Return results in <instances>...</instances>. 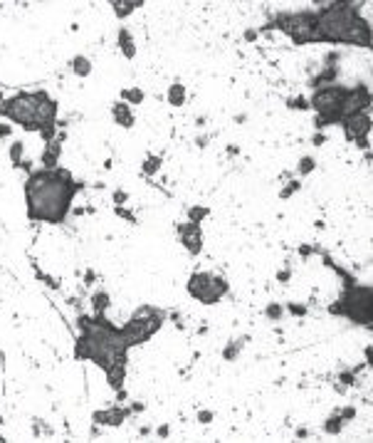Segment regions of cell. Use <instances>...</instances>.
<instances>
[{"label":"cell","mask_w":373,"mask_h":443,"mask_svg":"<svg viewBox=\"0 0 373 443\" xmlns=\"http://www.w3.org/2000/svg\"><path fill=\"white\" fill-rule=\"evenodd\" d=\"M82 188L64 169H42L32 171L25 181L28 218L42 223H62L69 213L74 193Z\"/></svg>","instance_id":"cell-1"},{"label":"cell","mask_w":373,"mask_h":443,"mask_svg":"<svg viewBox=\"0 0 373 443\" xmlns=\"http://www.w3.org/2000/svg\"><path fill=\"white\" fill-rule=\"evenodd\" d=\"M0 114L15 124H20L25 131H40L45 124L57 121V102L47 97L45 89L37 92H18L10 99H3Z\"/></svg>","instance_id":"cell-2"},{"label":"cell","mask_w":373,"mask_h":443,"mask_svg":"<svg viewBox=\"0 0 373 443\" xmlns=\"http://www.w3.org/2000/svg\"><path fill=\"white\" fill-rule=\"evenodd\" d=\"M361 18L356 3H329L316 13V42H344L346 32Z\"/></svg>","instance_id":"cell-3"},{"label":"cell","mask_w":373,"mask_h":443,"mask_svg":"<svg viewBox=\"0 0 373 443\" xmlns=\"http://www.w3.org/2000/svg\"><path fill=\"white\" fill-rule=\"evenodd\" d=\"M282 30L292 37L294 45H307L316 42V13L314 10H304V13H282L277 15L274 23L264 25L262 30Z\"/></svg>","instance_id":"cell-4"},{"label":"cell","mask_w":373,"mask_h":443,"mask_svg":"<svg viewBox=\"0 0 373 443\" xmlns=\"http://www.w3.org/2000/svg\"><path fill=\"white\" fill-rule=\"evenodd\" d=\"M339 305H341V315H346L348 320H353L356 325L371 327V320H373L371 287H358V285L346 287V292H344V297L339 300Z\"/></svg>","instance_id":"cell-5"},{"label":"cell","mask_w":373,"mask_h":443,"mask_svg":"<svg viewBox=\"0 0 373 443\" xmlns=\"http://www.w3.org/2000/svg\"><path fill=\"white\" fill-rule=\"evenodd\" d=\"M188 292L196 300H201L203 305H215L228 292V282H225V277H218L210 272H193L188 280Z\"/></svg>","instance_id":"cell-6"},{"label":"cell","mask_w":373,"mask_h":443,"mask_svg":"<svg viewBox=\"0 0 373 443\" xmlns=\"http://www.w3.org/2000/svg\"><path fill=\"white\" fill-rule=\"evenodd\" d=\"M344 92H346V87H341V85L319 87L312 94V99H309V107L316 109V117H329V114L339 117V104L344 99ZM339 121H341V117H339Z\"/></svg>","instance_id":"cell-7"},{"label":"cell","mask_w":373,"mask_h":443,"mask_svg":"<svg viewBox=\"0 0 373 443\" xmlns=\"http://www.w3.org/2000/svg\"><path fill=\"white\" fill-rule=\"evenodd\" d=\"M371 107V92L366 85H358V87H351L344 92V99L339 104V117H353V114H361ZM341 124V121H339Z\"/></svg>","instance_id":"cell-8"},{"label":"cell","mask_w":373,"mask_h":443,"mask_svg":"<svg viewBox=\"0 0 373 443\" xmlns=\"http://www.w3.org/2000/svg\"><path fill=\"white\" fill-rule=\"evenodd\" d=\"M341 126H344V134L348 141H361V139H366L368 131H371V117H368L366 112H361V114L341 119Z\"/></svg>","instance_id":"cell-9"},{"label":"cell","mask_w":373,"mask_h":443,"mask_svg":"<svg viewBox=\"0 0 373 443\" xmlns=\"http://www.w3.org/2000/svg\"><path fill=\"white\" fill-rule=\"evenodd\" d=\"M178 233H180V243L183 248L191 253V255H198L203 250V231H201V223H178Z\"/></svg>","instance_id":"cell-10"},{"label":"cell","mask_w":373,"mask_h":443,"mask_svg":"<svg viewBox=\"0 0 373 443\" xmlns=\"http://www.w3.org/2000/svg\"><path fill=\"white\" fill-rule=\"evenodd\" d=\"M344 45H358V47H368L371 45V28H368V23L363 18H358L351 25V30L346 32L344 37Z\"/></svg>","instance_id":"cell-11"},{"label":"cell","mask_w":373,"mask_h":443,"mask_svg":"<svg viewBox=\"0 0 373 443\" xmlns=\"http://www.w3.org/2000/svg\"><path fill=\"white\" fill-rule=\"evenodd\" d=\"M129 414H131L129 409L114 406V409H107V411H94L91 421H94V423H102V426H121Z\"/></svg>","instance_id":"cell-12"},{"label":"cell","mask_w":373,"mask_h":443,"mask_svg":"<svg viewBox=\"0 0 373 443\" xmlns=\"http://www.w3.org/2000/svg\"><path fill=\"white\" fill-rule=\"evenodd\" d=\"M112 117L119 126H124V129H131L134 126V114H131V109H129V104L126 102H116L114 107H112Z\"/></svg>","instance_id":"cell-13"},{"label":"cell","mask_w":373,"mask_h":443,"mask_svg":"<svg viewBox=\"0 0 373 443\" xmlns=\"http://www.w3.org/2000/svg\"><path fill=\"white\" fill-rule=\"evenodd\" d=\"M107 372V382H109V386L112 389H121V384H124V379H126V361H114L109 369H104Z\"/></svg>","instance_id":"cell-14"},{"label":"cell","mask_w":373,"mask_h":443,"mask_svg":"<svg viewBox=\"0 0 373 443\" xmlns=\"http://www.w3.org/2000/svg\"><path fill=\"white\" fill-rule=\"evenodd\" d=\"M59 154H62V141H59V139L50 141L47 149L42 151V166H45V169H57Z\"/></svg>","instance_id":"cell-15"},{"label":"cell","mask_w":373,"mask_h":443,"mask_svg":"<svg viewBox=\"0 0 373 443\" xmlns=\"http://www.w3.org/2000/svg\"><path fill=\"white\" fill-rule=\"evenodd\" d=\"M139 5H144V0H114V3H112V10H114L116 18H126V15H131Z\"/></svg>","instance_id":"cell-16"},{"label":"cell","mask_w":373,"mask_h":443,"mask_svg":"<svg viewBox=\"0 0 373 443\" xmlns=\"http://www.w3.org/2000/svg\"><path fill=\"white\" fill-rule=\"evenodd\" d=\"M119 47H121V52L126 55V57L131 59L134 55H136V47H134V40H131V32L126 28H121L119 30Z\"/></svg>","instance_id":"cell-17"},{"label":"cell","mask_w":373,"mask_h":443,"mask_svg":"<svg viewBox=\"0 0 373 443\" xmlns=\"http://www.w3.org/2000/svg\"><path fill=\"white\" fill-rule=\"evenodd\" d=\"M112 302H109V292H94L91 295V310H94V315H104L107 312V307H109Z\"/></svg>","instance_id":"cell-18"},{"label":"cell","mask_w":373,"mask_h":443,"mask_svg":"<svg viewBox=\"0 0 373 443\" xmlns=\"http://www.w3.org/2000/svg\"><path fill=\"white\" fill-rule=\"evenodd\" d=\"M168 102H171L173 107H180L183 102H185V87L180 85V82H173L171 89H168Z\"/></svg>","instance_id":"cell-19"},{"label":"cell","mask_w":373,"mask_h":443,"mask_svg":"<svg viewBox=\"0 0 373 443\" xmlns=\"http://www.w3.org/2000/svg\"><path fill=\"white\" fill-rule=\"evenodd\" d=\"M144 89L141 87H131V89H121V99L126 104H141L144 102Z\"/></svg>","instance_id":"cell-20"},{"label":"cell","mask_w":373,"mask_h":443,"mask_svg":"<svg viewBox=\"0 0 373 443\" xmlns=\"http://www.w3.org/2000/svg\"><path fill=\"white\" fill-rule=\"evenodd\" d=\"M72 69H74L77 77H86V75L91 72V62L86 57H82V55H77V57L72 59Z\"/></svg>","instance_id":"cell-21"},{"label":"cell","mask_w":373,"mask_h":443,"mask_svg":"<svg viewBox=\"0 0 373 443\" xmlns=\"http://www.w3.org/2000/svg\"><path fill=\"white\" fill-rule=\"evenodd\" d=\"M161 164H163V161H161V156H153V154H151V156H146L141 171H144L146 176H153V174H158V171H161Z\"/></svg>","instance_id":"cell-22"},{"label":"cell","mask_w":373,"mask_h":443,"mask_svg":"<svg viewBox=\"0 0 373 443\" xmlns=\"http://www.w3.org/2000/svg\"><path fill=\"white\" fill-rule=\"evenodd\" d=\"M341 428H344V418L336 414V416H331L326 423H324V431L326 433H331V436H336V433H341Z\"/></svg>","instance_id":"cell-23"},{"label":"cell","mask_w":373,"mask_h":443,"mask_svg":"<svg viewBox=\"0 0 373 443\" xmlns=\"http://www.w3.org/2000/svg\"><path fill=\"white\" fill-rule=\"evenodd\" d=\"M245 342H247V337H242V339H240V342H232V344H230L228 349H225V352H223V359H228V361H232V359H235V356H237V352H240V349H242V344H245Z\"/></svg>","instance_id":"cell-24"},{"label":"cell","mask_w":373,"mask_h":443,"mask_svg":"<svg viewBox=\"0 0 373 443\" xmlns=\"http://www.w3.org/2000/svg\"><path fill=\"white\" fill-rule=\"evenodd\" d=\"M205 215H208V208H201V206L188 208V220H193V223H201Z\"/></svg>","instance_id":"cell-25"},{"label":"cell","mask_w":373,"mask_h":443,"mask_svg":"<svg viewBox=\"0 0 373 443\" xmlns=\"http://www.w3.org/2000/svg\"><path fill=\"white\" fill-rule=\"evenodd\" d=\"M282 312H285V310H282V305H279V302H272V305H267V310H264V315H267L269 320H274V322L282 317Z\"/></svg>","instance_id":"cell-26"},{"label":"cell","mask_w":373,"mask_h":443,"mask_svg":"<svg viewBox=\"0 0 373 443\" xmlns=\"http://www.w3.org/2000/svg\"><path fill=\"white\" fill-rule=\"evenodd\" d=\"M20 156H23V141H15V144L10 146V159H13V166H15V169H18L20 161H23Z\"/></svg>","instance_id":"cell-27"},{"label":"cell","mask_w":373,"mask_h":443,"mask_svg":"<svg viewBox=\"0 0 373 443\" xmlns=\"http://www.w3.org/2000/svg\"><path fill=\"white\" fill-rule=\"evenodd\" d=\"M287 107L289 109H299V112H302V109H309V102H307L304 97H289Z\"/></svg>","instance_id":"cell-28"},{"label":"cell","mask_w":373,"mask_h":443,"mask_svg":"<svg viewBox=\"0 0 373 443\" xmlns=\"http://www.w3.org/2000/svg\"><path fill=\"white\" fill-rule=\"evenodd\" d=\"M314 171V159L312 156H304L302 161H299V176H307V174H312Z\"/></svg>","instance_id":"cell-29"},{"label":"cell","mask_w":373,"mask_h":443,"mask_svg":"<svg viewBox=\"0 0 373 443\" xmlns=\"http://www.w3.org/2000/svg\"><path fill=\"white\" fill-rule=\"evenodd\" d=\"M294 191H299V181H289L287 186H285V188L279 191V198H289V196H292Z\"/></svg>","instance_id":"cell-30"},{"label":"cell","mask_w":373,"mask_h":443,"mask_svg":"<svg viewBox=\"0 0 373 443\" xmlns=\"http://www.w3.org/2000/svg\"><path fill=\"white\" fill-rule=\"evenodd\" d=\"M114 213H116V215H119V218H124V220H129V223H136V215H134V213H129L126 208L116 206V208H114Z\"/></svg>","instance_id":"cell-31"},{"label":"cell","mask_w":373,"mask_h":443,"mask_svg":"<svg viewBox=\"0 0 373 443\" xmlns=\"http://www.w3.org/2000/svg\"><path fill=\"white\" fill-rule=\"evenodd\" d=\"M126 201H129V193H126V191H114V203L116 206H124Z\"/></svg>","instance_id":"cell-32"},{"label":"cell","mask_w":373,"mask_h":443,"mask_svg":"<svg viewBox=\"0 0 373 443\" xmlns=\"http://www.w3.org/2000/svg\"><path fill=\"white\" fill-rule=\"evenodd\" d=\"M289 312L297 315V317H302V315H307V307L304 305H289Z\"/></svg>","instance_id":"cell-33"},{"label":"cell","mask_w":373,"mask_h":443,"mask_svg":"<svg viewBox=\"0 0 373 443\" xmlns=\"http://www.w3.org/2000/svg\"><path fill=\"white\" fill-rule=\"evenodd\" d=\"M339 382H344L346 386H351V384H356V377H353L351 372H344V374L339 377Z\"/></svg>","instance_id":"cell-34"},{"label":"cell","mask_w":373,"mask_h":443,"mask_svg":"<svg viewBox=\"0 0 373 443\" xmlns=\"http://www.w3.org/2000/svg\"><path fill=\"white\" fill-rule=\"evenodd\" d=\"M198 418H201V423H210L213 421V411H201Z\"/></svg>","instance_id":"cell-35"},{"label":"cell","mask_w":373,"mask_h":443,"mask_svg":"<svg viewBox=\"0 0 373 443\" xmlns=\"http://www.w3.org/2000/svg\"><path fill=\"white\" fill-rule=\"evenodd\" d=\"M341 418H344V421H348V418H353V416H356V409H344V411H341Z\"/></svg>","instance_id":"cell-36"},{"label":"cell","mask_w":373,"mask_h":443,"mask_svg":"<svg viewBox=\"0 0 373 443\" xmlns=\"http://www.w3.org/2000/svg\"><path fill=\"white\" fill-rule=\"evenodd\" d=\"M8 134H10V126H8V124H3V121H0V139H5V136H8Z\"/></svg>","instance_id":"cell-37"},{"label":"cell","mask_w":373,"mask_h":443,"mask_svg":"<svg viewBox=\"0 0 373 443\" xmlns=\"http://www.w3.org/2000/svg\"><path fill=\"white\" fill-rule=\"evenodd\" d=\"M312 141H314L316 146H321V144L326 141V136H324V134H314V139H312Z\"/></svg>","instance_id":"cell-38"},{"label":"cell","mask_w":373,"mask_h":443,"mask_svg":"<svg viewBox=\"0 0 373 443\" xmlns=\"http://www.w3.org/2000/svg\"><path fill=\"white\" fill-rule=\"evenodd\" d=\"M245 40H250V42L257 40V30H247V32H245Z\"/></svg>","instance_id":"cell-39"},{"label":"cell","mask_w":373,"mask_h":443,"mask_svg":"<svg viewBox=\"0 0 373 443\" xmlns=\"http://www.w3.org/2000/svg\"><path fill=\"white\" fill-rule=\"evenodd\" d=\"M289 280V270H282V272H279V282H287Z\"/></svg>","instance_id":"cell-40"},{"label":"cell","mask_w":373,"mask_h":443,"mask_svg":"<svg viewBox=\"0 0 373 443\" xmlns=\"http://www.w3.org/2000/svg\"><path fill=\"white\" fill-rule=\"evenodd\" d=\"M91 282H94V272L89 270V272H86V285H91Z\"/></svg>","instance_id":"cell-41"},{"label":"cell","mask_w":373,"mask_h":443,"mask_svg":"<svg viewBox=\"0 0 373 443\" xmlns=\"http://www.w3.org/2000/svg\"><path fill=\"white\" fill-rule=\"evenodd\" d=\"M0 104H3V92H0Z\"/></svg>","instance_id":"cell-42"},{"label":"cell","mask_w":373,"mask_h":443,"mask_svg":"<svg viewBox=\"0 0 373 443\" xmlns=\"http://www.w3.org/2000/svg\"><path fill=\"white\" fill-rule=\"evenodd\" d=\"M0 441H3V436H0Z\"/></svg>","instance_id":"cell-43"},{"label":"cell","mask_w":373,"mask_h":443,"mask_svg":"<svg viewBox=\"0 0 373 443\" xmlns=\"http://www.w3.org/2000/svg\"><path fill=\"white\" fill-rule=\"evenodd\" d=\"M0 423H3V418H0Z\"/></svg>","instance_id":"cell-44"}]
</instances>
